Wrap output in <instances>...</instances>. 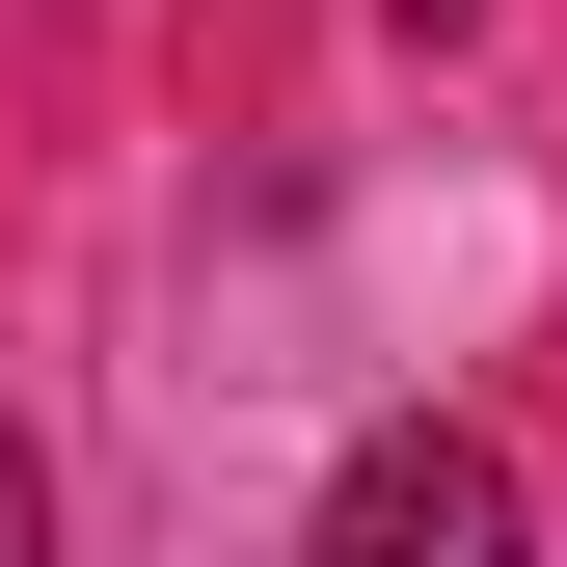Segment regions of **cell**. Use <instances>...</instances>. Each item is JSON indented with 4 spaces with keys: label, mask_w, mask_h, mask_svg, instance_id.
Listing matches in <instances>:
<instances>
[{
    "label": "cell",
    "mask_w": 567,
    "mask_h": 567,
    "mask_svg": "<svg viewBox=\"0 0 567 567\" xmlns=\"http://www.w3.org/2000/svg\"><path fill=\"white\" fill-rule=\"evenodd\" d=\"M298 567H540V514H514V460H486V433L405 405V433H351V486H324Z\"/></svg>",
    "instance_id": "obj_1"
},
{
    "label": "cell",
    "mask_w": 567,
    "mask_h": 567,
    "mask_svg": "<svg viewBox=\"0 0 567 567\" xmlns=\"http://www.w3.org/2000/svg\"><path fill=\"white\" fill-rule=\"evenodd\" d=\"M0 567H54V460H28V405H0Z\"/></svg>",
    "instance_id": "obj_2"
}]
</instances>
